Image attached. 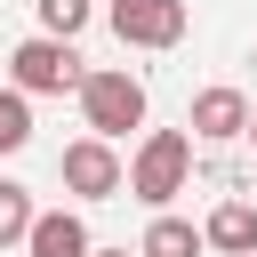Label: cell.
<instances>
[{
  "label": "cell",
  "instance_id": "5b68a950",
  "mask_svg": "<svg viewBox=\"0 0 257 257\" xmlns=\"http://www.w3.org/2000/svg\"><path fill=\"white\" fill-rule=\"evenodd\" d=\"M104 24H112L120 48H177V40L193 32V8H185V0H112Z\"/></svg>",
  "mask_w": 257,
  "mask_h": 257
},
{
  "label": "cell",
  "instance_id": "277c9868",
  "mask_svg": "<svg viewBox=\"0 0 257 257\" xmlns=\"http://www.w3.org/2000/svg\"><path fill=\"white\" fill-rule=\"evenodd\" d=\"M56 185L72 193V201H112L120 185H128V161L112 153V137H72L64 153H56Z\"/></svg>",
  "mask_w": 257,
  "mask_h": 257
},
{
  "label": "cell",
  "instance_id": "7c38bea8",
  "mask_svg": "<svg viewBox=\"0 0 257 257\" xmlns=\"http://www.w3.org/2000/svg\"><path fill=\"white\" fill-rule=\"evenodd\" d=\"M24 233H32V193L16 177H0V249H16Z\"/></svg>",
  "mask_w": 257,
  "mask_h": 257
},
{
  "label": "cell",
  "instance_id": "52a82bcc",
  "mask_svg": "<svg viewBox=\"0 0 257 257\" xmlns=\"http://www.w3.org/2000/svg\"><path fill=\"white\" fill-rule=\"evenodd\" d=\"M24 249H32V257H88L96 241H88L80 209H32V233H24Z\"/></svg>",
  "mask_w": 257,
  "mask_h": 257
},
{
  "label": "cell",
  "instance_id": "5bb4252c",
  "mask_svg": "<svg viewBox=\"0 0 257 257\" xmlns=\"http://www.w3.org/2000/svg\"><path fill=\"white\" fill-rule=\"evenodd\" d=\"M241 137H249V145H257V112H249V128H241Z\"/></svg>",
  "mask_w": 257,
  "mask_h": 257
},
{
  "label": "cell",
  "instance_id": "8fae6325",
  "mask_svg": "<svg viewBox=\"0 0 257 257\" xmlns=\"http://www.w3.org/2000/svg\"><path fill=\"white\" fill-rule=\"evenodd\" d=\"M24 145H32V96L8 80L0 88V153H24Z\"/></svg>",
  "mask_w": 257,
  "mask_h": 257
},
{
  "label": "cell",
  "instance_id": "7a4b0ae2",
  "mask_svg": "<svg viewBox=\"0 0 257 257\" xmlns=\"http://www.w3.org/2000/svg\"><path fill=\"white\" fill-rule=\"evenodd\" d=\"M80 120L96 128V137H128V128H145V112H153V96H145V80L128 72V64H96V72H80Z\"/></svg>",
  "mask_w": 257,
  "mask_h": 257
},
{
  "label": "cell",
  "instance_id": "6da1fadb",
  "mask_svg": "<svg viewBox=\"0 0 257 257\" xmlns=\"http://www.w3.org/2000/svg\"><path fill=\"white\" fill-rule=\"evenodd\" d=\"M185 185H193V128H145L137 153H128V185L120 193H137L145 209H169Z\"/></svg>",
  "mask_w": 257,
  "mask_h": 257
},
{
  "label": "cell",
  "instance_id": "4fadbf2b",
  "mask_svg": "<svg viewBox=\"0 0 257 257\" xmlns=\"http://www.w3.org/2000/svg\"><path fill=\"white\" fill-rule=\"evenodd\" d=\"M88 257H128V249H88Z\"/></svg>",
  "mask_w": 257,
  "mask_h": 257
},
{
  "label": "cell",
  "instance_id": "9c48e42d",
  "mask_svg": "<svg viewBox=\"0 0 257 257\" xmlns=\"http://www.w3.org/2000/svg\"><path fill=\"white\" fill-rule=\"evenodd\" d=\"M209 241H201V225L193 217H169V209H153V225H145V241H137V257H201Z\"/></svg>",
  "mask_w": 257,
  "mask_h": 257
},
{
  "label": "cell",
  "instance_id": "3957f363",
  "mask_svg": "<svg viewBox=\"0 0 257 257\" xmlns=\"http://www.w3.org/2000/svg\"><path fill=\"white\" fill-rule=\"evenodd\" d=\"M80 48L72 40H56V32H32V40H16L8 48V80L24 88V96H64V88H80Z\"/></svg>",
  "mask_w": 257,
  "mask_h": 257
},
{
  "label": "cell",
  "instance_id": "ba28073f",
  "mask_svg": "<svg viewBox=\"0 0 257 257\" xmlns=\"http://www.w3.org/2000/svg\"><path fill=\"white\" fill-rule=\"evenodd\" d=\"M201 241H209L217 257L257 249V201H217V209H209V225H201Z\"/></svg>",
  "mask_w": 257,
  "mask_h": 257
},
{
  "label": "cell",
  "instance_id": "9a60e30c",
  "mask_svg": "<svg viewBox=\"0 0 257 257\" xmlns=\"http://www.w3.org/2000/svg\"><path fill=\"white\" fill-rule=\"evenodd\" d=\"M241 257H257V249H241Z\"/></svg>",
  "mask_w": 257,
  "mask_h": 257
},
{
  "label": "cell",
  "instance_id": "8992f818",
  "mask_svg": "<svg viewBox=\"0 0 257 257\" xmlns=\"http://www.w3.org/2000/svg\"><path fill=\"white\" fill-rule=\"evenodd\" d=\"M185 128H193V145H233V137L249 128V96L217 80V88H201V96H193V112H185Z\"/></svg>",
  "mask_w": 257,
  "mask_h": 257
},
{
  "label": "cell",
  "instance_id": "30bf717a",
  "mask_svg": "<svg viewBox=\"0 0 257 257\" xmlns=\"http://www.w3.org/2000/svg\"><path fill=\"white\" fill-rule=\"evenodd\" d=\"M32 16H40V32L80 40V32H88V16H96V0H32Z\"/></svg>",
  "mask_w": 257,
  "mask_h": 257
}]
</instances>
